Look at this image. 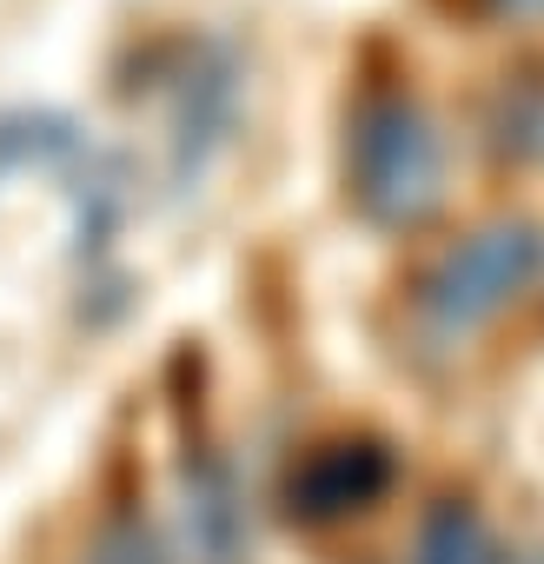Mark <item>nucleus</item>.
<instances>
[{"label": "nucleus", "instance_id": "obj_5", "mask_svg": "<svg viewBox=\"0 0 544 564\" xmlns=\"http://www.w3.org/2000/svg\"><path fill=\"white\" fill-rule=\"evenodd\" d=\"M498 8H511V14H544V0H498Z\"/></svg>", "mask_w": 544, "mask_h": 564}, {"label": "nucleus", "instance_id": "obj_1", "mask_svg": "<svg viewBox=\"0 0 544 564\" xmlns=\"http://www.w3.org/2000/svg\"><path fill=\"white\" fill-rule=\"evenodd\" d=\"M537 265V232L524 219H498L485 232H471L458 252H445V265L425 279V293H418V319L432 339H465L478 333L491 313H504L518 293H524V279Z\"/></svg>", "mask_w": 544, "mask_h": 564}, {"label": "nucleus", "instance_id": "obj_4", "mask_svg": "<svg viewBox=\"0 0 544 564\" xmlns=\"http://www.w3.org/2000/svg\"><path fill=\"white\" fill-rule=\"evenodd\" d=\"M87 564H160V551L140 538V531H113V538H100L94 544V557Z\"/></svg>", "mask_w": 544, "mask_h": 564}, {"label": "nucleus", "instance_id": "obj_3", "mask_svg": "<svg viewBox=\"0 0 544 564\" xmlns=\"http://www.w3.org/2000/svg\"><path fill=\"white\" fill-rule=\"evenodd\" d=\"M418 564H498L485 524L471 511H438L425 524V544H418Z\"/></svg>", "mask_w": 544, "mask_h": 564}, {"label": "nucleus", "instance_id": "obj_2", "mask_svg": "<svg viewBox=\"0 0 544 564\" xmlns=\"http://www.w3.org/2000/svg\"><path fill=\"white\" fill-rule=\"evenodd\" d=\"M359 199L379 219H418L438 199V140L399 100L359 127Z\"/></svg>", "mask_w": 544, "mask_h": 564}]
</instances>
